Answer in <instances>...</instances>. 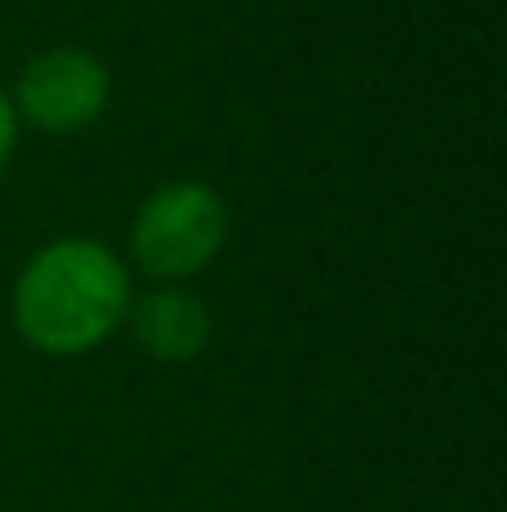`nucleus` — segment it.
<instances>
[{
	"label": "nucleus",
	"instance_id": "1",
	"mask_svg": "<svg viewBox=\"0 0 507 512\" xmlns=\"http://www.w3.org/2000/svg\"><path fill=\"white\" fill-rule=\"evenodd\" d=\"M130 299L135 284L125 259L100 239L70 234L30 254V264L10 289V319L30 348L70 358L100 348L115 329H125Z\"/></svg>",
	"mask_w": 507,
	"mask_h": 512
},
{
	"label": "nucleus",
	"instance_id": "2",
	"mask_svg": "<svg viewBox=\"0 0 507 512\" xmlns=\"http://www.w3.org/2000/svg\"><path fill=\"white\" fill-rule=\"evenodd\" d=\"M229 239V204L204 179H169L130 219V254L135 264L160 279L179 284L204 274Z\"/></svg>",
	"mask_w": 507,
	"mask_h": 512
},
{
	"label": "nucleus",
	"instance_id": "3",
	"mask_svg": "<svg viewBox=\"0 0 507 512\" xmlns=\"http://www.w3.org/2000/svg\"><path fill=\"white\" fill-rule=\"evenodd\" d=\"M10 105L40 135H80L110 110V65L85 45H50L25 60Z\"/></svg>",
	"mask_w": 507,
	"mask_h": 512
},
{
	"label": "nucleus",
	"instance_id": "4",
	"mask_svg": "<svg viewBox=\"0 0 507 512\" xmlns=\"http://www.w3.org/2000/svg\"><path fill=\"white\" fill-rule=\"evenodd\" d=\"M125 324H130L135 343L150 358H160V363H189V358H199L209 334H214L209 304L194 289H184V284H160L145 299H130Z\"/></svg>",
	"mask_w": 507,
	"mask_h": 512
},
{
	"label": "nucleus",
	"instance_id": "5",
	"mask_svg": "<svg viewBox=\"0 0 507 512\" xmlns=\"http://www.w3.org/2000/svg\"><path fill=\"white\" fill-rule=\"evenodd\" d=\"M15 140H20V120H15L10 90H0V170L10 165V155H15Z\"/></svg>",
	"mask_w": 507,
	"mask_h": 512
}]
</instances>
